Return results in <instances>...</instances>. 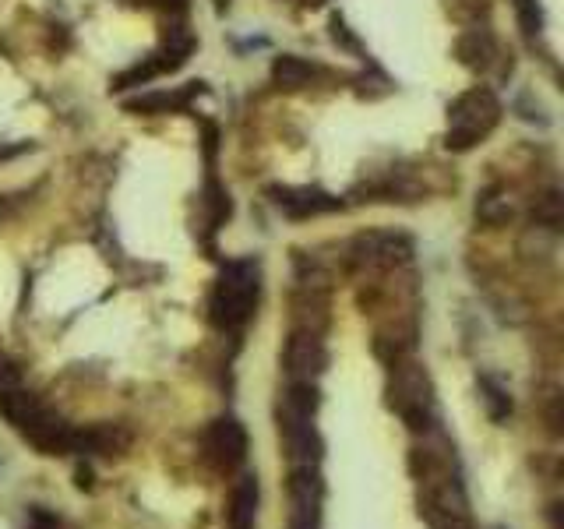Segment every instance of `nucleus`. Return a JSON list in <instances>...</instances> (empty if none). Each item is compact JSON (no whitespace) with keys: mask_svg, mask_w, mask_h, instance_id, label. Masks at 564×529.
Instances as JSON below:
<instances>
[{"mask_svg":"<svg viewBox=\"0 0 564 529\" xmlns=\"http://www.w3.org/2000/svg\"><path fill=\"white\" fill-rule=\"evenodd\" d=\"M198 92H201V82H191L187 89H173V92H145V96L124 103V110L149 113V117H156V113H173V110H184Z\"/></svg>","mask_w":564,"mask_h":529,"instance_id":"nucleus-11","label":"nucleus"},{"mask_svg":"<svg viewBox=\"0 0 564 529\" xmlns=\"http://www.w3.org/2000/svg\"><path fill=\"white\" fill-rule=\"evenodd\" d=\"M388 378V406L402 417V424L413 434H427L434 427V388L431 378L416 360H399L392 364Z\"/></svg>","mask_w":564,"mask_h":529,"instance_id":"nucleus-4","label":"nucleus"},{"mask_svg":"<svg viewBox=\"0 0 564 529\" xmlns=\"http://www.w3.org/2000/svg\"><path fill=\"white\" fill-rule=\"evenodd\" d=\"M307 8H321V4H328V0H304Z\"/></svg>","mask_w":564,"mask_h":529,"instance_id":"nucleus-22","label":"nucleus"},{"mask_svg":"<svg viewBox=\"0 0 564 529\" xmlns=\"http://www.w3.org/2000/svg\"><path fill=\"white\" fill-rule=\"evenodd\" d=\"M131 4H145V8H184V0H131Z\"/></svg>","mask_w":564,"mask_h":529,"instance_id":"nucleus-21","label":"nucleus"},{"mask_svg":"<svg viewBox=\"0 0 564 529\" xmlns=\"http://www.w3.org/2000/svg\"><path fill=\"white\" fill-rule=\"evenodd\" d=\"M476 219H480L483 226H505L508 219H512V202H508V194L501 191V187H487V191H480V198H476Z\"/></svg>","mask_w":564,"mask_h":529,"instance_id":"nucleus-16","label":"nucleus"},{"mask_svg":"<svg viewBox=\"0 0 564 529\" xmlns=\"http://www.w3.org/2000/svg\"><path fill=\"white\" fill-rule=\"evenodd\" d=\"M261 297V272L254 261H226L208 297V318L216 328H240Z\"/></svg>","mask_w":564,"mask_h":529,"instance_id":"nucleus-2","label":"nucleus"},{"mask_svg":"<svg viewBox=\"0 0 564 529\" xmlns=\"http://www.w3.org/2000/svg\"><path fill=\"white\" fill-rule=\"evenodd\" d=\"M349 258L360 269H399L413 258V244L402 233H360L349 247Z\"/></svg>","mask_w":564,"mask_h":529,"instance_id":"nucleus-6","label":"nucleus"},{"mask_svg":"<svg viewBox=\"0 0 564 529\" xmlns=\"http://www.w3.org/2000/svg\"><path fill=\"white\" fill-rule=\"evenodd\" d=\"M533 219H536L540 226H547V230H561V194H557V191H547L543 198H536Z\"/></svg>","mask_w":564,"mask_h":529,"instance_id":"nucleus-18","label":"nucleus"},{"mask_svg":"<svg viewBox=\"0 0 564 529\" xmlns=\"http://www.w3.org/2000/svg\"><path fill=\"white\" fill-rule=\"evenodd\" d=\"M480 392H483V403H487L490 420H505L508 413H512V395L494 378H480Z\"/></svg>","mask_w":564,"mask_h":529,"instance_id":"nucleus-17","label":"nucleus"},{"mask_svg":"<svg viewBox=\"0 0 564 529\" xmlns=\"http://www.w3.org/2000/svg\"><path fill=\"white\" fill-rule=\"evenodd\" d=\"M205 459L212 462L219 473L237 470L240 462L247 459V431H244V424H240V420H233V417H219L205 434Z\"/></svg>","mask_w":564,"mask_h":529,"instance_id":"nucleus-7","label":"nucleus"},{"mask_svg":"<svg viewBox=\"0 0 564 529\" xmlns=\"http://www.w3.org/2000/svg\"><path fill=\"white\" fill-rule=\"evenodd\" d=\"M0 413L43 455L75 452V427L64 424V417H57L46 403H39L36 395L22 385L15 367L4 364V360H0Z\"/></svg>","mask_w":564,"mask_h":529,"instance_id":"nucleus-1","label":"nucleus"},{"mask_svg":"<svg viewBox=\"0 0 564 529\" xmlns=\"http://www.w3.org/2000/svg\"><path fill=\"white\" fill-rule=\"evenodd\" d=\"M290 498H293V529H318L321 498H325V484H321L318 466H293Z\"/></svg>","mask_w":564,"mask_h":529,"instance_id":"nucleus-8","label":"nucleus"},{"mask_svg":"<svg viewBox=\"0 0 564 529\" xmlns=\"http://www.w3.org/2000/svg\"><path fill=\"white\" fill-rule=\"evenodd\" d=\"M494 53H498L494 50V39H490L483 29H469L466 36L459 39V60L469 71H487Z\"/></svg>","mask_w":564,"mask_h":529,"instance_id":"nucleus-15","label":"nucleus"},{"mask_svg":"<svg viewBox=\"0 0 564 529\" xmlns=\"http://www.w3.org/2000/svg\"><path fill=\"white\" fill-rule=\"evenodd\" d=\"M268 194H272V202L293 219H311V216H325V212L342 209V198L321 191V187H272Z\"/></svg>","mask_w":564,"mask_h":529,"instance_id":"nucleus-9","label":"nucleus"},{"mask_svg":"<svg viewBox=\"0 0 564 529\" xmlns=\"http://www.w3.org/2000/svg\"><path fill=\"white\" fill-rule=\"evenodd\" d=\"M318 75H321L318 64H311V60H304V57H293V53H282L272 64V82L286 92L307 89Z\"/></svg>","mask_w":564,"mask_h":529,"instance_id":"nucleus-12","label":"nucleus"},{"mask_svg":"<svg viewBox=\"0 0 564 529\" xmlns=\"http://www.w3.org/2000/svg\"><path fill=\"white\" fill-rule=\"evenodd\" d=\"M515 8H519V22H522V29H526L529 36L543 29V11H540V4H536V0H515Z\"/></svg>","mask_w":564,"mask_h":529,"instance_id":"nucleus-19","label":"nucleus"},{"mask_svg":"<svg viewBox=\"0 0 564 529\" xmlns=\"http://www.w3.org/2000/svg\"><path fill=\"white\" fill-rule=\"evenodd\" d=\"M321 406V395L314 381H293L282 395V406H279V417H297V420H314Z\"/></svg>","mask_w":564,"mask_h":529,"instance_id":"nucleus-14","label":"nucleus"},{"mask_svg":"<svg viewBox=\"0 0 564 529\" xmlns=\"http://www.w3.org/2000/svg\"><path fill=\"white\" fill-rule=\"evenodd\" d=\"M258 477H240L237 487H233V498H230V512H226V519H230V529H254V515H258Z\"/></svg>","mask_w":564,"mask_h":529,"instance_id":"nucleus-13","label":"nucleus"},{"mask_svg":"<svg viewBox=\"0 0 564 529\" xmlns=\"http://www.w3.org/2000/svg\"><path fill=\"white\" fill-rule=\"evenodd\" d=\"M191 53H194V39H191V32L177 29V32H173V36H170V43H166L159 53H152V57L145 60V64H138V68H131V71H124V75L113 78V92H120V89H134V85H149L156 75H166V71L184 68L187 57H191Z\"/></svg>","mask_w":564,"mask_h":529,"instance_id":"nucleus-5","label":"nucleus"},{"mask_svg":"<svg viewBox=\"0 0 564 529\" xmlns=\"http://www.w3.org/2000/svg\"><path fill=\"white\" fill-rule=\"evenodd\" d=\"M427 526L431 529H473V519H469V515H434V519H427Z\"/></svg>","mask_w":564,"mask_h":529,"instance_id":"nucleus-20","label":"nucleus"},{"mask_svg":"<svg viewBox=\"0 0 564 529\" xmlns=\"http://www.w3.org/2000/svg\"><path fill=\"white\" fill-rule=\"evenodd\" d=\"M501 120V99L494 96L490 85H473L466 89L452 106H448V131L445 149L448 152H469L498 127Z\"/></svg>","mask_w":564,"mask_h":529,"instance_id":"nucleus-3","label":"nucleus"},{"mask_svg":"<svg viewBox=\"0 0 564 529\" xmlns=\"http://www.w3.org/2000/svg\"><path fill=\"white\" fill-rule=\"evenodd\" d=\"M328 364V353L314 332H293L286 343V371L293 381H314Z\"/></svg>","mask_w":564,"mask_h":529,"instance_id":"nucleus-10","label":"nucleus"}]
</instances>
